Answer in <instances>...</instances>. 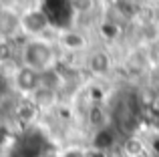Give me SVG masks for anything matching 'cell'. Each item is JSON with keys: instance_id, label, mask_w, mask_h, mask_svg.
Wrapping results in <instances>:
<instances>
[{"instance_id": "3957f363", "label": "cell", "mask_w": 159, "mask_h": 157, "mask_svg": "<svg viewBox=\"0 0 159 157\" xmlns=\"http://www.w3.org/2000/svg\"><path fill=\"white\" fill-rule=\"evenodd\" d=\"M51 26V16L43 8H30L20 14V32L28 36H43Z\"/></svg>"}, {"instance_id": "7a4b0ae2", "label": "cell", "mask_w": 159, "mask_h": 157, "mask_svg": "<svg viewBox=\"0 0 159 157\" xmlns=\"http://www.w3.org/2000/svg\"><path fill=\"white\" fill-rule=\"evenodd\" d=\"M20 61H22L24 67H30L34 71L43 73L54 67L57 52H54V47L48 40H44L43 36H34V38L24 43L22 51H20Z\"/></svg>"}, {"instance_id": "277c9868", "label": "cell", "mask_w": 159, "mask_h": 157, "mask_svg": "<svg viewBox=\"0 0 159 157\" xmlns=\"http://www.w3.org/2000/svg\"><path fill=\"white\" fill-rule=\"evenodd\" d=\"M12 83H14L16 91H20L24 95H32L40 87V73L22 65V67L16 69L14 77H12Z\"/></svg>"}, {"instance_id": "5b68a950", "label": "cell", "mask_w": 159, "mask_h": 157, "mask_svg": "<svg viewBox=\"0 0 159 157\" xmlns=\"http://www.w3.org/2000/svg\"><path fill=\"white\" fill-rule=\"evenodd\" d=\"M20 32V14L8 6H0V38L10 40Z\"/></svg>"}, {"instance_id": "8992f818", "label": "cell", "mask_w": 159, "mask_h": 157, "mask_svg": "<svg viewBox=\"0 0 159 157\" xmlns=\"http://www.w3.org/2000/svg\"><path fill=\"white\" fill-rule=\"evenodd\" d=\"M87 65H89L91 73H95V75H105V73H109V69H111V56L103 51H97L89 56Z\"/></svg>"}, {"instance_id": "6da1fadb", "label": "cell", "mask_w": 159, "mask_h": 157, "mask_svg": "<svg viewBox=\"0 0 159 157\" xmlns=\"http://www.w3.org/2000/svg\"><path fill=\"white\" fill-rule=\"evenodd\" d=\"M111 119L113 125L119 133L123 135H131L137 129L141 119V103L139 97L135 93H121L113 103V111H111Z\"/></svg>"}, {"instance_id": "9c48e42d", "label": "cell", "mask_w": 159, "mask_h": 157, "mask_svg": "<svg viewBox=\"0 0 159 157\" xmlns=\"http://www.w3.org/2000/svg\"><path fill=\"white\" fill-rule=\"evenodd\" d=\"M12 40V38H10ZM10 40H2V44H0V59H4V61H10L12 59V44H10Z\"/></svg>"}, {"instance_id": "52a82bcc", "label": "cell", "mask_w": 159, "mask_h": 157, "mask_svg": "<svg viewBox=\"0 0 159 157\" xmlns=\"http://www.w3.org/2000/svg\"><path fill=\"white\" fill-rule=\"evenodd\" d=\"M61 44L66 48V51H81V48L87 47V40L81 32L77 30H62L61 32Z\"/></svg>"}, {"instance_id": "ba28073f", "label": "cell", "mask_w": 159, "mask_h": 157, "mask_svg": "<svg viewBox=\"0 0 159 157\" xmlns=\"http://www.w3.org/2000/svg\"><path fill=\"white\" fill-rule=\"evenodd\" d=\"M70 8L75 12H91L95 8V0H70Z\"/></svg>"}]
</instances>
